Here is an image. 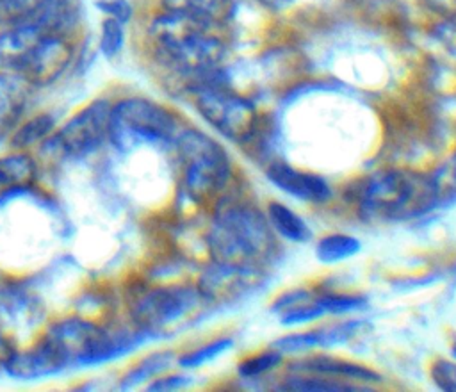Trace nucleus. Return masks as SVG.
Returning <instances> with one entry per match:
<instances>
[{
    "label": "nucleus",
    "mask_w": 456,
    "mask_h": 392,
    "mask_svg": "<svg viewBox=\"0 0 456 392\" xmlns=\"http://www.w3.org/2000/svg\"><path fill=\"white\" fill-rule=\"evenodd\" d=\"M219 29L221 25L162 9L150 21L148 36L157 59L185 78L189 87L207 71L223 66L226 45Z\"/></svg>",
    "instance_id": "1"
},
{
    "label": "nucleus",
    "mask_w": 456,
    "mask_h": 392,
    "mask_svg": "<svg viewBox=\"0 0 456 392\" xmlns=\"http://www.w3.org/2000/svg\"><path fill=\"white\" fill-rule=\"evenodd\" d=\"M205 242L210 260L258 271H265L278 251V235L265 210L244 201H219Z\"/></svg>",
    "instance_id": "2"
},
{
    "label": "nucleus",
    "mask_w": 456,
    "mask_h": 392,
    "mask_svg": "<svg viewBox=\"0 0 456 392\" xmlns=\"http://www.w3.org/2000/svg\"><path fill=\"white\" fill-rule=\"evenodd\" d=\"M440 207L433 173L415 169H381L360 191V216L374 223H403L428 216Z\"/></svg>",
    "instance_id": "3"
},
{
    "label": "nucleus",
    "mask_w": 456,
    "mask_h": 392,
    "mask_svg": "<svg viewBox=\"0 0 456 392\" xmlns=\"http://www.w3.org/2000/svg\"><path fill=\"white\" fill-rule=\"evenodd\" d=\"M171 150L180 164V185L194 203L219 201L226 191L233 166L224 146L200 128L182 127Z\"/></svg>",
    "instance_id": "4"
},
{
    "label": "nucleus",
    "mask_w": 456,
    "mask_h": 392,
    "mask_svg": "<svg viewBox=\"0 0 456 392\" xmlns=\"http://www.w3.org/2000/svg\"><path fill=\"white\" fill-rule=\"evenodd\" d=\"M182 127L166 105L144 96H125L110 105L109 143L121 153L142 146L171 148Z\"/></svg>",
    "instance_id": "5"
},
{
    "label": "nucleus",
    "mask_w": 456,
    "mask_h": 392,
    "mask_svg": "<svg viewBox=\"0 0 456 392\" xmlns=\"http://www.w3.org/2000/svg\"><path fill=\"white\" fill-rule=\"evenodd\" d=\"M207 306L196 283L160 285L137 296L130 306V323L157 339Z\"/></svg>",
    "instance_id": "6"
},
{
    "label": "nucleus",
    "mask_w": 456,
    "mask_h": 392,
    "mask_svg": "<svg viewBox=\"0 0 456 392\" xmlns=\"http://www.w3.org/2000/svg\"><path fill=\"white\" fill-rule=\"evenodd\" d=\"M191 94L201 119L221 137L240 144L255 135L258 125L256 107L228 84L203 86L191 91Z\"/></svg>",
    "instance_id": "7"
},
{
    "label": "nucleus",
    "mask_w": 456,
    "mask_h": 392,
    "mask_svg": "<svg viewBox=\"0 0 456 392\" xmlns=\"http://www.w3.org/2000/svg\"><path fill=\"white\" fill-rule=\"evenodd\" d=\"M110 102L96 98L68 118L43 143L69 160H82L96 153L109 141Z\"/></svg>",
    "instance_id": "8"
},
{
    "label": "nucleus",
    "mask_w": 456,
    "mask_h": 392,
    "mask_svg": "<svg viewBox=\"0 0 456 392\" xmlns=\"http://www.w3.org/2000/svg\"><path fill=\"white\" fill-rule=\"evenodd\" d=\"M369 331H370V324L367 319L347 317V319L322 323L319 326L285 333L274 339L271 346L278 349L283 356L287 355L299 356L312 351L346 346L356 339H362Z\"/></svg>",
    "instance_id": "9"
},
{
    "label": "nucleus",
    "mask_w": 456,
    "mask_h": 392,
    "mask_svg": "<svg viewBox=\"0 0 456 392\" xmlns=\"http://www.w3.org/2000/svg\"><path fill=\"white\" fill-rule=\"evenodd\" d=\"M100 333L102 324L84 317H62L53 321L39 340L61 358L66 369L91 367Z\"/></svg>",
    "instance_id": "10"
},
{
    "label": "nucleus",
    "mask_w": 456,
    "mask_h": 392,
    "mask_svg": "<svg viewBox=\"0 0 456 392\" xmlns=\"http://www.w3.org/2000/svg\"><path fill=\"white\" fill-rule=\"evenodd\" d=\"M264 282V271L221 264L210 260L196 280V287L210 306L237 301L256 290Z\"/></svg>",
    "instance_id": "11"
},
{
    "label": "nucleus",
    "mask_w": 456,
    "mask_h": 392,
    "mask_svg": "<svg viewBox=\"0 0 456 392\" xmlns=\"http://www.w3.org/2000/svg\"><path fill=\"white\" fill-rule=\"evenodd\" d=\"M75 48L68 36H43L25 55L16 73L32 87H45L59 80L71 66Z\"/></svg>",
    "instance_id": "12"
},
{
    "label": "nucleus",
    "mask_w": 456,
    "mask_h": 392,
    "mask_svg": "<svg viewBox=\"0 0 456 392\" xmlns=\"http://www.w3.org/2000/svg\"><path fill=\"white\" fill-rule=\"evenodd\" d=\"M289 372H308V374H319L331 380H338L349 385H354L358 388H369L372 385H378L383 381L381 372L376 369L342 358L338 355H326V353H306L299 355L294 362L287 365Z\"/></svg>",
    "instance_id": "13"
},
{
    "label": "nucleus",
    "mask_w": 456,
    "mask_h": 392,
    "mask_svg": "<svg viewBox=\"0 0 456 392\" xmlns=\"http://www.w3.org/2000/svg\"><path fill=\"white\" fill-rule=\"evenodd\" d=\"M265 176L276 189L299 201L324 203L333 196V189L324 176L281 160L271 162L265 167Z\"/></svg>",
    "instance_id": "14"
},
{
    "label": "nucleus",
    "mask_w": 456,
    "mask_h": 392,
    "mask_svg": "<svg viewBox=\"0 0 456 392\" xmlns=\"http://www.w3.org/2000/svg\"><path fill=\"white\" fill-rule=\"evenodd\" d=\"M64 371L68 369L61 362V358L41 340H37L32 347L14 349V353L2 367V372L23 381L57 376Z\"/></svg>",
    "instance_id": "15"
},
{
    "label": "nucleus",
    "mask_w": 456,
    "mask_h": 392,
    "mask_svg": "<svg viewBox=\"0 0 456 392\" xmlns=\"http://www.w3.org/2000/svg\"><path fill=\"white\" fill-rule=\"evenodd\" d=\"M80 20H82L80 0H39L36 7L20 21H27L34 25L45 36L71 37Z\"/></svg>",
    "instance_id": "16"
},
{
    "label": "nucleus",
    "mask_w": 456,
    "mask_h": 392,
    "mask_svg": "<svg viewBox=\"0 0 456 392\" xmlns=\"http://www.w3.org/2000/svg\"><path fill=\"white\" fill-rule=\"evenodd\" d=\"M32 86L16 71L0 69V139L20 125L30 98Z\"/></svg>",
    "instance_id": "17"
},
{
    "label": "nucleus",
    "mask_w": 456,
    "mask_h": 392,
    "mask_svg": "<svg viewBox=\"0 0 456 392\" xmlns=\"http://www.w3.org/2000/svg\"><path fill=\"white\" fill-rule=\"evenodd\" d=\"M37 178V162L25 150L0 155V196H12L32 187Z\"/></svg>",
    "instance_id": "18"
},
{
    "label": "nucleus",
    "mask_w": 456,
    "mask_h": 392,
    "mask_svg": "<svg viewBox=\"0 0 456 392\" xmlns=\"http://www.w3.org/2000/svg\"><path fill=\"white\" fill-rule=\"evenodd\" d=\"M34 25L18 21L0 30V69L16 71L28 50L43 37Z\"/></svg>",
    "instance_id": "19"
},
{
    "label": "nucleus",
    "mask_w": 456,
    "mask_h": 392,
    "mask_svg": "<svg viewBox=\"0 0 456 392\" xmlns=\"http://www.w3.org/2000/svg\"><path fill=\"white\" fill-rule=\"evenodd\" d=\"M265 216L274 233L289 242H306L312 239V228L294 208L281 201H269L265 205Z\"/></svg>",
    "instance_id": "20"
},
{
    "label": "nucleus",
    "mask_w": 456,
    "mask_h": 392,
    "mask_svg": "<svg viewBox=\"0 0 456 392\" xmlns=\"http://www.w3.org/2000/svg\"><path fill=\"white\" fill-rule=\"evenodd\" d=\"M176 353L171 349H160L148 353L142 356L137 363H134L121 378L118 383V388L121 390H132L135 387L150 383L153 378L159 374L166 372L171 369L173 363H176Z\"/></svg>",
    "instance_id": "21"
},
{
    "label": "nucleus",
    "mask_w": 456,
    "mask_h": 392,
    "mask_svg": "<svg viewBox=\"0 0 456 392\" xmlns=\"http://www.w3.org/2000/svg\"><path fill=\"white\" fill-rule=\"evenodd\" d=\"M162 9L183 12L214 25H223L233 12L235 0H160Z\"/></svg>",
    "instance_id": "22"
},
{
    "label": "nucleus",
    "mask_w": 456,
    "mask_h": 392,
    "mask_svg": "<svg viewBox=\"0 0 456 392\" xmlns=\"http://www.w3.org/2000/svg\"><path fill=\"white\" fill-rule=\"evenodd\" d=\"M360 249H362V242L353 233L331 232L317 239L314 253L321 264L333 265L347 258H353L354 255L360 253Z\"/></svg>",
    "instance_id": "23"
},
{
    "label": "nucleus",
    "mask_w": 456,
    "mask_h": 392,
    "mask_svg": "<svg viewBox=\"0 0 456 392\" xmlns=\"http://www.w3.org/2000/svg\"><path fill=\"white\" fill-rule=\"evenodd\" d=\"M55 130V118L48 112L36 114L25 121H20V125L11 132V146L14 150H25L28 151L32 146L43 144Z\"/></svg>",
    "instance_id": "24"
},
{
    "label": "nucleus",
    "mask_w": 456,
    "mask_h": 392,
    "mask_svg": "<svg viewBox=\"0 0 456 392\" xmlns=\"http://www.w3.org/2000/svg\"><path fill=\"white\" fill-rule=\"evenodd\" d=\"M233 344H235V340L228 335L216 337L208 342H203V344L178 355L176 356V365L183 371H194V369L203 367V365L217 360L219 356L226 355L233 347Z\"/></svg>",
    "instance_id": "25"
},
{
    "label": "nucleus",
    "mask_w": 456,
    "mask_h": 392,
    "mask_svg": "<svg viewBox=\"0 0 456 392\" xmlns=\"http://www.w3.org/2000/svg\"><path fill=\"white\" fill-rule=\"evenodd\" d=\"M283 358L285 356L278 349L269 346V347H265L258 353H253V355H248V356L240 358L237 362L235 372L240 380H246V381L262 380L264 376L276 371L283 363Z\"/></svg>",
    "instance_id": "26"
},
{
    "label": "nucleus",
    "mask_w": 456,
    "mask_h": 392,
    "mask_svg": "<svg viewBox=\"0 0 456 392\" xmlns=\"http://www.w3.org/2000/svg\"><path fill=\"white\" fill-rule=\"evenodd\" d=\"M315 299L328 315H353L360 312L367 305V298L356 292L346 290H331V289H317Z\"/></svg>",
    "instance_id": "27"
},
{
    "label": "nucleus",
    "mask_w": 456,
    "mask_h": 392,
    "mask_svg": "<svg viewBox=\"0 0 456 392\" xmlns=\"http://www.w3.org/2000/svg\"><path fill=\"white\" fill-rule=\"evenodd\" d=\"M125 46V25L110 16H105L100 29L98 50L105 59H114Z\"/></svg>",
    "instance_id": "28"
},
{
    "label": "nucleus",
    "mask_w": 456,
    "mask_h": 392,
    "mask_svg": "<svg viewBox=\"0 0 456 392\" xmlns=\"http://www.w3.org/2000/svg\"><path fill=\"white\" fill-rule=\"evenodd\" d=\"M429 380L442 392H456V360L438 356L429 363Z\"/></svg>",
    "instance_id": "29"
},
{
    "label": "nucleus",
    "mask_w": 456,
    "mask_h": 392,
    "mask_svg": "<svg viewBox=\"0 0 456 392\" xmlns=\"http://www.w3.org/2000/svg\"><path fill=\"white\" fill-rule=\"evenodd\" d=\"M39 0H0V23L12 25L23 20Z\"/></svg>",
    "instance_id": "30"
},
{
    "label": "nucleus",
    "mask_w": 456,
    "mask_h": 392,
    "mask_svg": "<svg viewBox=\"0 0 456 392\" xmlns=\"http://www.w3.org/2000/svg\"><path fill=\"white\" fill-rule=\"evenodd\" d=\"M192 383V378L187 374V372H162L159 374L157 378H153L150 383L144 385L146 390H180V388H185Z\"/></svg>",
    "instance_id": "31"
},
{
    "label": "nucleus",
    "mask_w": 456,
    "mask_h": 392,
    "mask_svg": "<svg viewBox=\"0 0 456 392\" xmlns=\"http://www.w3.org/2000/svg\"><path fill=\"white\" fill-rule=\"evenodd\" d=\"M96 7L123 25H126L134 16V7L128 0H98Z\"/></svg>",
    "instance_id": "32"
},
{
    "label": "nucleus",
    "mask_w": 456,
    "mask_h": 392,
    "mask_svg": "<svg viewBox=\"0 0 456 392\" xmlns=\"http://www.w3.org/2000/svg\"><path fill=\"white\" fill-rule=\"evenodd\" d=\"M422 4L429 11L440 14L444 18L456 16V0H422Z\"/></svg>",
    "instance_id": "33"
},
{
    "label": "nucleus",
    "mask_w": 456,
    "mask_h": 392,
    "mask_svg": "<svg viewBox=\"0 0 456 392\" xmlns=\"http://www.w3.org/2000/svg\"><path fill=\"white\" fill-rule=\"evenodd\" d=\"M14 344L11 342V339L0 330V371L4 367V363L9 360V356L14 353Z\"/></svg>",
    "instance_id": "34"
},
{
    "label": "nucleus",
    "mask_w": 456,
    "mask_h": 392,
    "mask_svg": "<svg viewBox=\"0 0 456 392\" xmlns=\"http://www.w3.org/2000/svg\"><path fill=\"white\" fill-rule=\"evenodd\" d=\"M256 4H260L262 7L265 9H271V11H280V9H285L289 7L294 0H255Z\"/></svg>",
    "instance_id": "35"
},
{
    "label": "nucleus",
    "mask_w": 456,
    "mask_h": 392,
    "mask_svg": "<svg viewBox=\"0 0 456 392\" xmlns=\"http://www.w3.org/2000/svg\"><path fill=\"white\" fill-rule=\"evenodd\" d=\"M449 351H451V356L456 360V335H454L452 340H451V349H449Z\"/></svg>",
    "instance_id": "36"
}]
</instances>
